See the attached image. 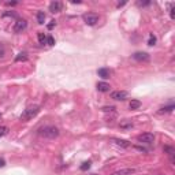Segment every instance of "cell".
Listing matches in <instances>:
<instances>
[{"mask_svg":"<svg viewBox=\"0 0 175 175\" xmlns=\"http://www.w3.org/2000/svg\"><path fill=\"white\" fill-rule=\"evenodd\" d=\"M39 136L44 137V138H56L58 136H59V129L55 126H44L41 129L39 130Z\"/></svg>","mask_w":175,"mask_h":175,"instance_id":"1","label":"cell"},{"mask_svg":"<svg viewBox=\"0 0 175 175\" xmlns=\"http://www.w3.org/2000/svg\"><path fill=\"white\" fill-rule=\"evenodd\" d=\"M39 112H40V106H30V107H28V108L22 112L21 121H30V119H33Z\"/></svg>","mask_w":175,"mask_h":175,"instance_id":"2","label":"cell"},{"mask_svg":"<svg viewBox=\"0 0 175 175\" xmlns=\"http://www.w3.org/2000/svg\"><path fill=\"white\" fill-rule=\"evenodd\" d=\"M82 19H84V22H85L86 25L95 26L96 23L99 22V15L97 14H95V13H88V14H84Z\"/></svg>","mask_w":175,"mask_h":175,"instance_id":"3","label":"cell"},{"mask_svg":"<svg viewBox=\"0 0 175 175\" xmlns=\"http://www.w3.org/2000/svg\"><path fill=\"white\" fill-rule=\"evenodd\" d=\"M137 140H138L140 142H144V144H152L155 141V136L152 133H144V134H140V136L137 137Z\"/></svg>","mask_w":175,"mask_h":175,"instance_id":"4","label":"cell"},{"mask_svg":"<svg viewBox=\"0 0 175 175\" xmlns=\"http://www.w3.org/2000/svg\"><path fill=\"white\" fill-rule=\"evenodd\" d=\"M127 95L129 93L125 92V90H115V92L111 93V99L112 100H118V101H123L127 99Z\"/></svg>","mask_w":175,"mask_h":175,"instance_id":"5","label":"cell"},{"mask_svg":"<svg viewBox=\"0 0 175 175\" xmlns=\"http://www.w3.org/2000/svg\"><path fill=\"white\" fill-rule=\"evenodd\" d=\"M26 28H28V22H26L25 19H18V21L15 22V25H14V32H15V33H21Z\"/></svg>","mask_w":175,"mask_h":175,"instance_id":"6","label":"cell"},{"mask_svg":"<svg viewBox=\"0 0 175 175\" xmlns=\"http://www.w3.org/2000/svg\"><path fill=\"white\" fill-rule=\"evenodd\" d=\"M133 58L136 60H138V62H149V59H151L149 54H147V52H136L133 55Z\"/></svg>","mask_w":175,"mask_h":175,"instance_id":"7","label":"cell"},{"mask_svg":"<svg viewBox=\"0 0 175 175\" xmlns=\"http://www.w3.org/2000/svg\"><path fill=\"white\" fill-rule=\"evenodd\" d=\"M62 7H63V4L60 2H52L51 4H49V11L51 13H59V11H62Z\"/></svg>","mask_w":175,"mask_h":175,"instance_id":"8","label":"cell"},{"mask_svg":"<svg viewBox=\"0 0 175 175\" xmlns=\"http://www.w3.org/2000/svg\"><path fill=\"white\" fill-rule=\"evenodd\" d=\"M111 141L115 142V144L119 145V147H123V148H129L130 145H131L129 141H126V140H121V138H112Z\"/></svg>","mask_w":175,"mask_h":175,"instance_id":"9","label":"cell"},{"mask_svg":"<svg viewBox=\"0 0 175 175\" xmlns=\"http://www.w3.org/2000/svg\"><path fill=\"white\" fill-rule=\"evenodd\" d=\"M134 168H123V170H119V171H115V173H112L111 175H131L134 174Z\"/></svg>","mask_w":175,"mask_h":175,"instance_id":"10","label":"cell"},{"mask_svg":"<svg viewBox=\"0 0 175 175\" xmlns=\"http://www.w3.org/2000/svg\"><path fill=\"white\" fill-rule=\"evenodd\" d=\"M97 74H99V77H101L103 80H108L110 75H111V71L108 69H100L97 71Z\"/></svg>","mask_w":175,"mask_h":175,"instance_id":"11","label":"cell"},{"mask_svg":"<svg viewBox=\"0 0 175 175\" xmlns=\"http://www.w3.org/2000/svg\"><path fill=\"white\" fill-rule=\"evenodd\" d=\"M110 84H107V82H99L97 84V90L99 92H103V93H106V92H110Z\"/></svg>","mask_w":175,"mask_h":175,"instance_id":"12","label":"cell"},{"mask_svg":"<svg viewBox=\"0 0 175 175\" xmlns=\"http://www.w3.org/2000/svg\"><path fill=\"white\" fill-rule=\"evenodd\" d=\"M173 110H175V106L174 104H170V106H166L163 108H160L159 112L160 114H164V112H173Z\"/></svg>","mask_w":175,"mask_h":175,"instance_id":"13","label":"cell"},{"mask_svg":"<svg viewBox=\"0 0 175 175\" xmlns=\"http://www.w3.org/2000/svg\"><path fill=\"white\" fill-rule=\"evenodd\" d=\"M44 21H45V14H44V11H39V13H37V22H39L40 25H43Z\"/></svg>","mask_w":175,"mask_h":175,"instance_id":"14","label":"cell"},{"mask_svg":"<svg viewBox=\"0 0 175 175\" xmlns=\"http://www.w3.org/2000/svg\"><path fill=\"white\" fill-rule=\"evenodd\" d=\"M141 107V101L140 100H131L130 103V110H137Z\"/></svg>","mask_w":175,"mask_h":175,"instance_id":"15","label":"cell"},{"mask_svg":"<svg viewBox=\"0 0 175 175\" xmlns=\"http://www.w3.org/2000/svg\"><path fill=\"white\" fill-rule=\"evenodd\" d=\"M164 151L167 152L168 155H170V157H171V160L174 162V153H175V149L173 147H164Z\"/></svg>","mask_w":175,"mask_h":175,"instance_id":"16","label":"cell"},{"mask_svg":"<svg viewBox=\"0 0 175 175\" xmlns=\"http://www.w3.org/2000/svg\"><path fill=\"white\" fill-rule=\"evenodd\" d=\"M39 43L40 44H47V36L44 33H39Z\"/></svg>","mask_w":175,"mask_h":175,"instance_id":"17","label":"cell"},{"mask_svg":"<svg viewBox=\"0 0 175 175\" xmlns=\"http://www.w3.org/2000/svg\"><path fill=\"white\" fill-rule=\"evenodd\" d=\"M90 164H92L90 162H85V163H82V166H81V170H82V171L89 170V168H90Z\"/></svg>","mask_w":175,"mask_h":175,"instance_id":"18","label":"cell"},{"mask_svg":"<svg viewBox=\"0 0 175 175\" xmlns=\"http://www.w3.org/2000/svg\"><path fill=\"white\" fill-rule=\"evenodd\" d=\"M155 44H156V37H155L153 34H151V36H149V41H148V45L153 47Z\"/></svg>","mask_w":175,"mask_h":175,"instance_id":"19","label":"cell"},{"mask_svg":"<svg viewBox=\"0 0 175 175\" xmlns=\"http://www.w3.org/2000/svg\"><path fill=\"white\" fill-rule=\"evenodd\" d=\"M7 133H8V127H6V126H0V137L6 136Z\"/></svg>","mask_w":175,"mask_h":175,"instance_id":"20","label":"cell"},{"mask_svg":"<svg viewBox=\"0 0 175 175\" xmlns=\"http://www.w3.org/2000/svg\"><path fill=\"white\" fill-rule=\"evenodd\" d=\"M28 59V56H26V54H19L18 56L15 58V60L17 62H21V60H26Z\"/></svg>","mask_w":175,"mask_h":175,"instance_id":"21","label":"cell"},{"mask_svg":"<svg viewBox=\"0 0 175 175\" xmlns=\"http://www.w3.org/2000/svg\"><path fill=\"white\" fill-rule=\"evenodd\" d=\"M47 44H48V45H54V44H55V39L52 36L47 37Z\"/></svg>","mask_w":175,"mask_h":175,"instance_id":"22","label":"cell"},{"mask_svg":"<svg viewBox=\"0 0 175 175\" xmlns=\"http://www.w3.org/2000/svg\"><path fill=\"white\" fill-rule=\"evenodd\" d=\"M103 111H104V112H108V111H111V112H114V111H115V107H104Z\"/></svg>","mask_w":175,"mask_h":175,"instance_id":"23","label":"cell"},{"mask_svg":"<svg viewBox=\"0 0 175 175\" xmlns=\"http://www.w3.org/2000/svg\"><path fill=\"white\" fill-rule=\"evenodd\" d=\"M137 4H138L140 7H144V6H149V4H151V2H138Z\"/></svg>","mask_w":175,"mask_h":175,"instance_id":"24","label":"cell"},{"mask_svg":"<svg viewBox=\"0 0 175 175\" xmlns=\"http://www.w3.org/2000/svg\"><path fill=\"white\" fill-rule=\"evenodd\" d=\"M174 11H175V7H174V6H171V13H170V15H171V18H175V13H174Z\"/></svg>","mask_w":175,"mask_h":175,"instance_id":"25","label":"cell"},{"mask_svg":"<svg viewBox=\"0 0 175 175\" xmlns=\"http://www.w3.org/2000/svg\"><path fill=\"white\" fill-rule=\"evenodd\" d=\"M6 166V162H4V159H0V167H4Z\"/></svg>","mask_w":175,"mask_h":175,"instance_id":"26","label":"cell"},{"mask_svg":"<svg viewBox=\"0 0 175 175\" xmlns=\"http://www.w3.org/2000/svg\"><path fill=\"white\" fill-rule=\"evenodd\" d=\"M54 26H55V21H51V23L48 25V29H52Z\"/></svg>","mask_w":175,"mask_h":175,"instance_id":"27","label":"cell"},{"mask_svg":"<svg viewBox=\"0 0 175 175\" xmlns=\"http://www.w3.org/2000/svg\"><path fill=\"white\" fill-rule=\"evenodd\" d=\"M7 6H15L17 4V2H8V3H6Z\"/></svg>","mask_w":175,"mask_h":175,"instance_id":"28","label":"cell"},{"mask_svg":"<svg viewBox=\"0 0 175 175\" xmlns=\"http://www.w3.org/2000/svg\"><path fill=\"white\" fill-rule=\"evenodd\" d=\"M125 4H126V2H122V3H119L118 4V7H122V6H125Z\"/></svg>","mask_w":175,"mask_h":175,"instance_id":"29","label":"cell"},{"mask_svg":"<svg viewBox=\"0 0 175 175\" xmlns=\"http://www.w3.org/2000/svg\"><path fill=\"white\" fill-rule=\"evenodd\" d=\"M3 56V49H0V58Z\"/></svg>","mask_w":175,"mask_h":175,"instance_id":"30","label":"cell"},{"mask_svg":"<svg viewBox=\"0 0 175 175\" xmlns=\"http://www.w3.org/2000/svg\"><path fill=\"white\" fill-rule=\"evenodd\" d=\"M0 118H2V114H0Z\"/></svg>","mask_w":175,"mask_h":175,"instance_id":"31","label":"cell"}]
</instances>
